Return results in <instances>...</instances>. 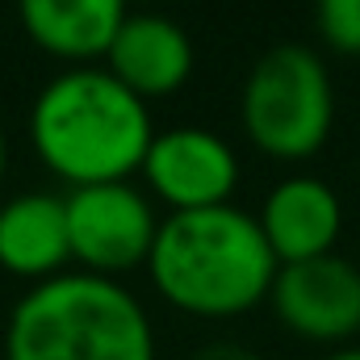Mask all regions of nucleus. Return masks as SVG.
I'll return each instance as SVG.
<instances>
[{
  "mask_svg": "<svg viewBox=\"0 0 360 360\" xmlns=\"http://www.w3.org/2000/svg\"><path fill=\"white\" fill-rule=\"evenodd\" d=\"M151 139V105L105 63L63 68L30 105V147L38 164L68 188L139 176Z\"/></svg>",
  "mask_w": 360,
  "mask_h": 360,
  "instance_id": "nucleus-1",
  "label": "nucleus"
},
{
  "mask_svg": "<svg viewBox=\"0 0 360 360\" xmlns=\"http://www.w3.org/2000/svg\"><path fill=\"white\" fill-rule=\"evenodd\" d=\"M276 256L256 214L231 205L164 214L155 235L147 281L180 314L193 319H239L269 302L276 281Z\"/></svg>",
  "mask_w": 360,
  "mask_h": 360,
  "instance_id": "nucleus-2",
  "label": "nucleus"
},
{
  "mask_svg": "<svg viewBox=\"0 0 360 360\" xmlns=\"http://www.w3.org/2000/svg\"><path fill=\"white\" fill-rule=\"evenodd\" d=\"M4 360H155V323L130 285L68 269L13 302Z\"/></svg>",
  "mask_w": 360,
  "mask_h": 360,
  "instance_id": "nucleus-3",
  "label": "nucleus"
},
{
  "mask_svg": "<svg viewBox=\"0 0 360 360\" xmlns=\"http://www.w3.org/2000/svg\"><path fill=\"white\" fill-rule=\"evenodd\" d=\"M239 122L269 160L297 164L319 155L335 126V89L323 55L302 42L269 46L243 80Z\"/></svg>",
  "mask_w": 360,
  "mask_h": 360,
  "instance_id": "nucleus-4",
  "label": "nucleus"
},
{
  "mask_svg": "<svg viewBox=\"0 0 360 360\" xmlns=\"http://www.w3.org/2000/svg\"><path fill=\"white\" fill-rule=\"evenodd\" d=\"M63 205H68L72 264L80 272L122 281L126 272L147 269L164 214L143 184L113 180V184L68 188Z\"/></svg>",
  "mask_w": 360,
  "mask_h": 360,
  "instance_id": "nucleus-5",
  "label": "nucleus"
},
{
  "mask_svg": "<svg viewBox=\"0 0 360 360\" xmlns=\"http://www.w3.org/2000/svg\"><path fill=\"white\" fill-rule=\"evenodd\" d=\"M139 176L168 214L214 210L231 205L239 188V155L222 134L205 126H172L155 130Z\"/></svg>",
  "mask_w": 360,
  "mask_h": 360,
  "instance_id": "nucleus-6",
  "label": "nucleus"
},
{
  "mask_svg": "<svg viewBox=\"0 0 360 360\" xmlns=\"http://www.w3.org/2000/svg\"><path fill=\"white\" fill-rule=\"evenodd\" d=\"M269 306L276 323L310 344H348L360 335V269L344 256L281 264Z\"/></svg>",
  "mask_w": 360,
  "mask_h": 360,
  "instance_id": "nucleus-7",
  "label": "nucleus"
},
{
  "mask_svg": "<svg viewBox=\"0 0 360 360\" xmlns=\"http://www.w3.org/2000/svg\"><path fill=\"white\" fill-rule=\"evenodd\" d=\"M134 96L147 105L160 96H172L193 80L197 68V46L188 30L176 25L164 13H130L122 30L113 34L105 59H101Z\"/></svg>",
  "mask_w": 360,
  "mask_h": 360,
  "instance_id": "nucleus-8",
  "label": "nucleus"
},
{
  "mask_svg": "<svg viewBox=\"0 0 360 360\" xmlns=\"http://www.w3.org/2000/svg\"><path fill=\"white\" fill-rule=\"evenodd\" d=\"M256 222L269 239L276 264H302V260L335 256V243L344 231V205L327 180L289 176L272 184Z\"/></svg>",
  "mask_w": 360,
  "mask_h": 360,
  "instance_id": "nucleus-9",
  "label": "nucleus"
},
{
  "mask_svg": "<svg viewBox=\"0 0 360 360\" xmlns=\"http://www.w3.org/2000/svg\"><path fill=\"white\" fill-rule=\"evenodd\" d=\"M72 264L63 193H17L0 201V269L17 281H51Z\"/></svg>",
  "mask_w": 360,
  "mask_h": 360,
  "instance_id": "nucleus-10",
  "label": "nucleus"
},
{
  "mask_svg": "<svg viewBox=\"0 0 360 360\" xmlns=\"http://www.w3.org/2000/svg\"><path fill=\"white\" fill-rule=\"evenodd\" d=\"M126 17L130 0H17L25 38L63 68L101 63Z\"/></svg>",
  "mask_w": 360,
  "mask_h": 360,
  "instance_id": "nucleus-11",
  "label": "nucleus"
},
{
  "mask_svg": "<svg viewBox=\"0 0 360 360\" xmlns=\"http://www.w3.org/2000/svg\"><path fill=\"white\" fill-rule=\"evenodd\" d=\"M314 30L335 55L360 59V0H314Z\"/></svg>",
  "mask_w": 360,
  "mask_h": 360,
  "instance_id": "nucleus-12",
  "label": "nucleus"
},
{
  "mask_svg": "<svg viewBox=\"0 0 360 360\" xmlns=\"http://www.w3.org/2000/svg\"><path fill=\"white\" fill-rule=\"evenodd\" d=\"M193 360H260L252 348H243V344H210V348H201Z\"/></svg>",
  "mask_w": 360,
  "mask_h": 360,
  "instance_id": "nucleus-13",
  "label": "nucleus"
},
{
  "mask_svg": "<svg viewBox=\"0 0 360 360\" xmlns=\"http://www.w3.org/2000/svg\"><path fill=\"white\" fill-rule=\"evenodd\" d=\"M4 172H8V130H4V113H0V184H4Z\"/></svg>",
  "mask_w": 360,
  "mask_h": 360,
  "instance_id": "nucleus-14",
  "label": "nucleus"
},
{
  "mask_svg": "<svg viewBox=\"0 0 360 360\" xmlns=\"http://www.w3.org/2000/svg\"><path fill=\"white\" fill-rule=\"evenodd\" d=\"M323 360H360V348H335L331 356H323Z\"/></svg>",
  "mask_w": 360,
  "mask_h": 360,
  "instance_id": "nucleus-15",
  "label": "nucleus"
}]
</instances>
